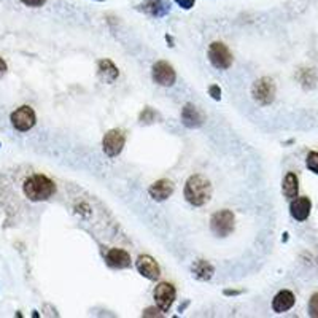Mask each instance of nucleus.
<instances>
[{
    "mask_svg": "<svg viewBox=\"0 0 318 318\" xmlns=\"http://www.w3.org/2000/svg\"><path fill=\"white\" fill-rule=\"evenodd\" d=\"M24 196L32 202L48 201L51 196L56 193V185L51 178L41 174H33L25 178L22 185Z\"/></svg>",
    "mask_w": 318,
    "mask_h": 318,
    "instance_id": "obj_1",
    "label": "nucleus"
},
{
    "mask_svg": "<svg viewBox=\"0 0 318 318\" xmlns=\"http://www.w3.org/2000/svg\"><path fill=\"white\" fill-rule=\"evenodd\" d=\"M212 197V185L205 177L196 174L186 180L185 199L194 207H202Z\"/></svg>",
    "mask_w": 318,
    "mask_h": 318,
    "instance_id": "obj_2",
    "label": "nucleus"
},
{
    "mask_svg": "<svg viewBox=\"0 0 318 318\" xmlns=\"http://www.w3.org/2000/svg\"><path fill=\"white\" fill-rule=\"evenodd\" d=\"M276 91L277 89H276V83H274V80L269 78V76H263V78L256 80L253 83L252 96L258 104L266 107V105H271L274 99H276Z\"/></svg>",
    "mask_w": 318,
    "mask_h": 318,
    "instance_id": "obj_3",
    "label": "nucleus"
},
{
    "mask_svg": "<svg viewBox=\"0 0 318 318\" xmlns=\"http://www.w3.org/2000/svg\"><path fill=\"white\" fill-rule=\"evenodd\" d=\"M234 213L231 210H220L212 215L210 218V229L215 236L226 237L234 231Z\"/></svg>",
    "mask_w": 318,
    "mask_h": 318,
    "instance_id": "obj_4",
    "label": "nucleus"
},
{
    "mask_svg": "<svg viewBox=\"0 0 318 318\" xmlns=\"http://www.w3.org/2000/svg\"><path fill=\"white\" fill-rule=\"evenodd\" d=\"M209 61L215 68L226 70L233 65V54L229 48L221 41H213L209 46Z\"/></svg>",
    "mask_w": 318,
    "mask_h": 318,
    "instance_id": "obj_5",
    "label": "nucleus"
},
{
    "mask_svg": "<svg viewBox=\"0 0 318 318\" xmlns=\"http://www.w3.org/2000/svg\"><path fill=\"white\" fill-rule=\"evenodd\" d=\"M10 121H11V126L16 129V131L27 132V131H30L33 126H35L37 116H35V111H33L32 107L22 105V107L16 108L13 111L11 116H10Z\"/></svg>",
    "mask_w": 318,
    "mask_h": 318,
    "instance_id": "obj_6",
    "label": "nucleus"
},
{
    "mask_svg": "<svg viewBox=\"0 0 318 318\" xmlns=\"http://www.w3.org/2000/svg\"><path fill=\"white\" fill-rule=\"evenodd\" d=\"M126 143V134L121 129H111L108 131L104 139H102V148L108 158H116L121 154Z\"/></svg>",
    "mask_w": 318,
    "mask_h": 318,
    "instance_id": "obj_7",
    "label": "nucleus"
},
{
    "mask_svg": "<svg viewBox=\"0 0 318 318\" xmlns=\"http://www.w3.org/2000/svg\"><path fill=\"white\" fill-rule=\"evenodd\" d=\"M153 296H154V301H156L158 309L162 314H164V312L170 311V307H172V304H174V301H175L177 291H175V287L172 285V283L161 282L159 285L154 288Z\"/></svg>",
    "mask_w": 318,
    "mask_h": 318,
    "instance_id": "obj_8",
    "label": "nucleus"
},
{
    "mask_svg": "<svg viewBox=\"0 0 318 318\" xmlns=\"http://www.w3.org/2000/svg\"><path fill=\"white\" fill-rule=\"evenodd\" d=\"M151 76H153L154 83L159 84V86H164V88L174 86L175 80H177V73L174 70V67H172L169 62H166V61H158L156 64L153 65Z\"/></svg>",
    "mask_w": 318,
    "mask_h": 318,
    "instance_id": "obj_9",
    "label": "nucleus"
},
{
    "mask_svg": "<svg viewBox=\"0 0 318 318\" xmlns=\"http://www.w3.org/2000/svg\"><path fill=\"white\" fill-rule=\"evenodd\" d=\"M135 268L139 271L140 276H143L148 280H158L161 276L159 264L153 260L150 255H142L139 256V260L135 261Z\"/></svg>",
    "mask_w": 318,
    "mask_h": 318,
    "instance_id": "obj_10",
    "label": "nucleus"
},
{
    "mask_svg": "<svg viewBox=\"0 0 318 318\" xmlns=\"http://www.w3.org/2000/svg\"><path fill=\"white\" fill-rule=\"evenodd\" d=\"M312 210V202L309 197L301 196V197H295L290 204V213L296 221H306L309 218Z\"/></svg>",
    "mask_w": 318,
    "mask_h": 318,
    "instance_id": "obj_11",
    "label": "nucleus"
},
{
    "mask_svg": "<svg viewBox=\"0 0 318 318\" xmlns=\"http://www.w3.org/2000/svg\"><path fill=\"white\" fill-rule=\"evenodd\" d=\"M105 261L113 269H127L131 268V255L121 248H111L105 255Z\"/></svg>",
    "mask_w": 318,
    "mask_h": 318,
    "instance_id": "obj_12",
    "label": "nucleus"
},
{
    "mask_svg": "<svg viewBox=\"0 0 318 318\" xmlns=\"http://www.w3.org/2000/svg\"><path fill=\"white\" fill-rule=\"evenodd\" d=\"M148 194L151 196V199H154L156 202H162L169 199V197L174 194V183L170 182V180H158V182H154L150 190H148Z\"/></svg>",
    "mask_w": 318,
    "mask_h": 318,
    "instance_id": "obj_13",
    "label": "nucleus"
},
{
    "mask_svg": "<svg viewBox=\"0 0 318 318\" xmlns=\"http://www.w3.org/2000/svg\"><path fill=\"white\" fill-rule=\"evenodd\" d=\"M182 123L190 129L201 127L204 124V115L201 113V110L194 107L193 104H186L182 108Z\"/></svg>",
    "mask_w": 318,
    "mask_h": 318,
    "instance_id": "obj_14",
    "label": "nucleus"
},
{
    "mask_svg": "<svg viewBox=\"0 0 318 318\" xmlns=\"http://www.w3.org/2000/svg\"><path fill=\"white\" fill-rule=\"evenodd\" d=\"M295 303H296L295 295L288 290H282L276 295V298L272 299V309L276 314H283L290 311V309L295 306Z\"/></svg>",
    "mask_w": 318,
    "mask_h": 318,
    "instance_id": "obj_15",
    "label": "nucleus"
},
{
    "mask_svg": "<svg viewBox=\"0 0 318 318\" xmlns=\"http://www.w3.org/2000/svg\"><path fill=\"white\" fill-rule=\"evenodd\" d=\"M139 10L145 11L150 16H154V18H162V16L169 13L170 6L166 0H147V2L139 5Z\"/></svg>",
    "mask_w": 318,
    "mask_h": 318,
    "instance_id": "obj_16",
    "label": "nucleus"
},
{
    "mask_svg": "<svg viewBox=\"0 0 318 318\" xmlns=\"http://www.w3.org/2000/svg\"><path fill=\"white\" fill-rule=\"evenodd\" d=\"M191 272H193V276L197 279V280H201V282H207L213 277V266L209 263V261H205V260H197L194 261V264L191 266Z\"/></svg>",
    "mask_w": 318,
    "mask_h": 318,
    "instance_id": "obj_17",
    "label": "nucleus"
},
{
    "mask_svg": "<svg viewBox=\"0 0 318 318\" xmlns=\"http://www.w3.org/2000/svg\"><path fill=\"white\" fill-rule=\"evenodd\" d=\"M99 76L105 83H113L118 76H119V70L118 67L110 61V59H102L99 61Z\"/></svg>",
    "mask_w": 318,
    "mask_h": 318,
    "instance_id": "obj_18",
    "label": "nucleus"
},
{
    "mask_svg": "<svg viewBox=\"0 0 318 318\" xmlns=\"http://www.w3.org/2000/svg\"><path fill=\"white\" fill-rule=\"evenodd\" d=\"M282 191H283V196H285L287 199H295V197H298L299 180H298L296 174H293V172H288V174L285 175V178H283V183H282Z\"/></svg>",
    "mask_w": 318,
    "mask_h": 318,
    "instance_id": "obj_19",
    "label": "nucleus"
},
{
    "mask_svg": "<svg viewBox=\"0 0 318 318\" xmlns=\"http://www.w3.org/2000/svg\"><path fill=\"white\" fill-rule=\"evenodd\" d=\"M156 118H158L156 111H154L151 107H145L139 116V121H140V124H151L156 121Z\"/></svg>",
    "mask_w": 318,
    "mask_h": 318,
    "instance_id": "obj_20",
    "label": "nucleus"
},
{
    "mask_svg": "<svg viewBox=\"0 0 318 318\" xmlns=\"http://www.w3.org/2000/svg\"><path fill=\"white\" fill-rule=\"evenodd\" d=\"M306 164H307V169L309 170H312L314 174L318 175V153L317 151H311V153L307 154Z\"/></svg>",
    "mask_w": 318,
    "mask_h": 318,
    "instance_id": "obj_21",
    "label": "nucleus"
},
{
    "mask_svg": "<svg viewBox=\"0 0 318 318\" xmlns=\"http://www.w3.org/2000/svg\"><path fill=\"white\" fill-rule=\"evenodd\" d=\"M309 314H311V317L318 318V293H315L309 301Z\"/></svg>",
    "mask_w": 318,
    "mask_h": 318,
    "instance_id": "obj_22",
    "label": "nucleus"
},
{
    "mask_svg": "<svg viewBox=\"0 0 318 318\" xmlns=\"http://www.w3.org/2000/svg\"><path fill=\"white\" fill-rule=\"evenodd\" d=\"M174 2L180 8H183V10H191V8L196 5V0H174Z\"/></svg>",
    "mask_w": 318,
    "mask_h": 318,
    "instance_id": "obj_23",
    "label": "nucleus"
},
{
    "mask_svg": "<svg viewBox=\"0 0 318 318\" xmlns=\"http://www.w3.org/2000/svg\"><path fill=\"white\" fill-rule=\"evenodd\" d=\"M209 94L212 96L213 100H220L221 99V89H220V86L218 84H212L210 88H209Z\"/></svg>",
    "mask_w": 318,
    "mask_h": 318,
    "instance_id": "obj_24",
    "label": "nucleus"
},
{
    "mask_svg": "<svg viewBox=\"0 0 318 318\" xmlns=\"http://www.w3.org/2000/svg\"><path fill=\"white\" fill-rule=\"evenodd\" d=\"M21 2L25 5V6H32V8H38V6H43L46 3V0H21Z\"/></svg>",
    "mask_w": 318,
    "mask_h": 318,
    "instance_id": "obj_25",
    "label": "nucleus"
},
{
    "mask_svg": "<svg viewBox=\"0 0 318 318\" xmlns=\"http://www.w3.org/2000/svg\"><path fill=\"white\" fill-rule=\"evenodd\" d=\"M242 290H225V296H239L242 295Z\"/></svg>",
    "mask_w": 318,
    "mask_h": 318,
    "instance_id": "obj_26",
    "label": "nucleus"
},
{
    "mask_svg": "<svg viewBox=\"0 0 318 318\" xmlns=\"http://www.w3.org/2000/svg\"><path fill=\"white\" fill-rule=\"evenodd\" d=\"M6 70H8L6 62L3 61L2 57H0V76H2V75H5V73H6Z\"/></svg>",
    "mask_w": 318,
    "mask_h": 318,
    "instance_id": "obj_27",
    "label": "nucleus"
},
{
    "mask_svg": "<svg viewBox=\"0 0 318 318\" xmlns=\"http://www.w3.org/2000/svg\"><path fill=\"white\" fill-rule=\"evenodd\" d=\"M156 311H154V309H147V311L143 312V317H156L158 314H154Z\"/></svg>",
    "mask_w": 318,
    "mask_h": 318,
    "instance_id": "obj_28",
    "label": "nucleus"
},
{
    "mask_svg": "<svg viewBox=\"0 0 318 318\" xmlns=\"http://www.w3.org/2000/svg\"><path fill=\"white\" fill-rule=\"evenodd\" d=\"M166 40H167V43H170L169 46H174V38H172L170 35H166Z\"/></svg>",
    "mask_w": 318,
    "mask_h": 318,
    "instance_id": "obj_29",
    "label": "nucleus"
},
{
    "mask_svg": "<svg viewBox=\"0 0 318 318\" xmlns=\"http://www.w3.org/2000/svg\"><path fill=\"white\" fill-rule=\"evenodd\" d=\"M96 2H104V0H96Z\"/></svg>",
    "mask_w": 318,
    "mask_h": 318,
    "instance_id": "obj_30",
    "label": "nucleus"
}]
</instances>
